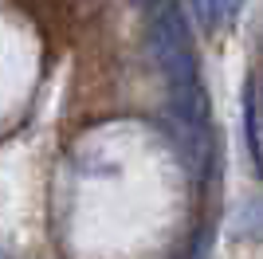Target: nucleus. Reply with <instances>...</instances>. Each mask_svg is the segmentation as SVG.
Returning <instances> with one entry per match:
<instances>
[{
  "label": "nucleus",
  "mask_w": 263,
  "mask_h": 259,
  "mask_svg": "<svg viewBox=\"0 0 263 259\" xmlns=\"http://www.w3.org/2000/svg\"><path fill=\"white\" fill-rule=\"evenodd\" d=\"M154 20H149V51L169 86H189L197 83V51H193V35H189L185 12L177 0H154Z\"/></svg>",
  "instance_id": "1"
},
{
  "label": "nucleus",
  "mask_w": 263,
  "mask_h": 259,
  "mask_svg": "<svg viewBox=\"0 0 263 259\" xmlns=\"http://www.w3.org/2000/svg\"><path fill=\"white\" fill-rule=\"evenodd\" d=\"M243 134H248L252 161H259V95H255V79L248 83V95H243Z\"/></svg>",
  "instance_id": "2"
},
{
  "label": "nucleus",
  "mask_w": 263,
  "mask_h": 259,
  "mask_svg": "<svg viewBox=\"0 0 263 259\" xmlns=\"http://www.w3.org/2000/svg\"><path fill=\"white\" fill-rule=\"evenodd\" d=\"M236 8H240V0H204V12H209V20H212V24L228 20Z\"/></svg>",
  "instance_id": "3"
},
{
  "label": "nucleus",
  "mask_w": 263,
  "mask_h": 259,
  "mask_svg": "<svg viewBox=\"0 0 263 259\" xmlns=\"http://www.w3.org/2000/svg\"><path fill=\"white\" fill-rule=\"evenodd\" d=\"M145 4H154V0H145Z\"/></svg>",
  "instance_id": "4"
}]
</instances>
